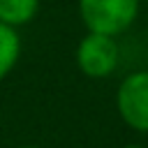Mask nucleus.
Wrapping results in <instances>:
<instances>
[{
    "label": "nucleus",
    "instance_id": "1",
    "mask_svg": "<svg viewBox=\"0 0 148 148\" xmlns=\"http://www.w3.org/2000/svg\"><path fill=\"white\" fill-rule=\"evenodd\" d=\"M141 0H79V16L88 32L123 35L139 16Z\"/></svg>",
    "mask_w": 148,
    "mask_h": 148
},
{
    "label": "nucleus",
    "instance_id": "8",
    "mask_svg": "<svg viewBox=\"0 0 148 148\" xmlns=\"http://www.w3.org/2000/svg\"><path fill=\"white\" fill-rule=\"evenodd\" d=\"M143 2H148V0H143Z\"/></svg>",
    "mask_w": 148,
    "mask_h": 148
},
{
    "label": "nucleus",
    "instance_id": "5",
    "mask_svg": "<svg viewBox=\"0 0 148 148\" xmlns=\"http://www.w3.org/2000/svg\"><path fill=\"white\" fill-rule=\"evenodd\" d=\"M39 12V0H0V23L12 28L30 23Z\"/></svg>",
    "mask_w": 148,
    "mask_h": 148
},
{
    "label": "nucleus",
    "instance_id": "3",
    "mask_svg": "<svg viewBox=\"0 0 148 148\" xmlns=\"http://www.w3.org/2000/svg\"><path fill=\"white\" fill-rule=\"evenodd\" d=\"M116 109L130 130L148 134V69H136L120 81Z\"/></svg>",
    "mask_w": 148,
    "mask_h": 148
},
{
    "label": "nucleus",
    "instance_id": "6",
    "mask_svg": "<svg viewBox=\"0 0 148 148\" xmlns=\"http://www.w3.org/2000/svg\"><path fill=\"white\" fill-rule=\"evenodd\" d=\"M123 148H143V146H139V143H127V146H123Z\"/></svg>",
    "mask_w": 148,
    "mask_h": 148
},
{
    "label": "nucleus",
    "instance_id": "4",
    "mask_svg": "<svg viewBox=\"0 0 148 148\" xmlns=\"http://www.w3.org/2000/svg\"><path fill=\"white\" fill-rule=\"evenodd\" d=\"M21 56V35L16 28L0 23V81L9 76Z\"/></svg>",
    "mask_w": 148,
    "mask_h": 148
},
{
    "label": "nucleus",
    "instance_id": "7",
    "mask_svg": "<svg viewBox=\"0 0 148 148\" xmlns=\"http://www.w3.org/2000/svg\"><path fill=\"white\" fill-rule=\"evenodd\" d=\"M21 148H42V146H21Z\"/></svg>",
    "mask_w": 148,
    "mask_h": 148
},
{
    "label": "nucleus",
    "instance_id": "2",
    "mask_svg": "<svg viewBox=\"0 0 148 148\" xmlns=\"http://www.w3.org/2000/svg\"><path fill=\"white\" fill-rule=\"evenodd\" d=\"M76 67L88 79H106L116 72L120 62V49L116 37L99 35V32H86L74 51Z\"/></svg>",
    "mask_w": 148,
    "mask_h": 148
}]
</instances>
